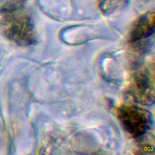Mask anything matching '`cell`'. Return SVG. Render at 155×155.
Returning <instances> with one entry per match:
<instances>
[{"label":"cell","instance_id":"1","mask_svg":"<svg viewBox=\"0 0 155 155\" xmlns=\"http://www.w3.org/2000/svg\"><path fill=\"white\" fill-rule=\"evenodd\" d=\"M2 30L7 38L21 45L35 43L36 36L30 15L19 3L7 5L2 10Z\"/></svg>","mask_w":155,"mask_h":155},{"label":"cell","instance_id":"4","mask_svg":"<svg viewBox=\"0 0 155 155\" xmlns=\"http://www.w3.org/2000/svg\"><path fill=\"white\" fill-rule=\"evenodd\" d=\"M154 11H150L137 18L131 28L129 41L134 44L148 38L154 33Z\"/></svg>","mask_w":155,"mask_h":155},{"label":"cell","instance_id":"2","mask_svg":"<svg viewBox=\"0 0 155 155\" xmlns=\"http://www.w3.org/2000/svg\"><path fill=\"white\" fill-rule=\"evenodd\" d=\"M154 64L141 65L132 74L127 92L137 102L151 105L154 102Z\"/></svg>","mask_w":155,"mask_h":155},{"label":"cell","instance_id":"3","mask_svg":"<svg viewBox=\"0 0 155 155\" xmlns=\"http://www.w3.org/2000/svg\"><path fill=\"white\" fill-rule=\"evenodd\" d=\"M116 115L124 129L135 138L143 136L152 125L151 113L133 104H121L117 108Z\"/></svg>","mask_w":155,"mask_h":155}]
</instances>
